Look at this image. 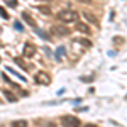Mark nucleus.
<instances>
[{
  "label": "nucleus",
  "mask_w": 127,
  "mask_h": 127,
  "mask_svg": "<svg viewBox=\"0 0 127 127\" xmlns=\"http://www.w3.org/2000/svg\"><path fill=\"white\" fill-rule=\"evenodd\" d=\"M0 15H2V17H3V19H9V14H7V12H5V10L2 9V7H0Z\"/></svg>",
  "instance_id": "16"
},
{
  "label": "nucleus",
  "mask_w": 127,
  "mask_h": 127,
  "mask_svg": "<svg viewBox=\"0 0 127 127\" xmlns=\"http://www.w3.org/2000/svg\"><path fill=\"white\" fill-rule=\"evenodd\" d=\"M39 10L42 12V14H46V15H49V14H51V9H49V7H39Z\"/></svg>",
  "instance_id": "14"
},
{
  "label": "nucleus",
  "mask_w": 127,
  "mask_h": 127,
  "mask_svg": "<svg viewBox=\"0 0 127 127\" xmlns=\"http://www.w3.org/2000/svg\"><path fill=\"white\" fill-rule=\"evenodd\" d=\"M76 29L80 32H85V34H90V27H88L87 24H76Z\"/></svg>",
  "instance_id": "8"
},
{
  "label": "nucleus",
  "mask_w": 127,
  "mask_h": 127,
  "mask_svg": "<svg viewBox=\"0 0 127 127\" xmlns=\"http://www.w3.org/2000/svg\"><path fill=\"white\" fill-rule=\"evenodd\" d=\"M63 127H80V119L73 117V115H64L61 119Z\"/></svg>",
  "instance_id": "3"
},
{
  "label": "nucleus",
  "mask_w": 127,
  "mask_h": 127,
  "mask_svg": "<svg viewBox=\"0 0 127 127\" xmlns=\"http://www.w3.org/2000/svg\"><path fill=\"white\" fill-rule=\"evenodd\" d=\"M34 31H36V32L39 34V36H41V37H42V39H46V41H49V39H51V37H49V36H48V34H46V32H42V31H39V29H37V27H34Z\"/></svg>",
  "instance_id": "12"
},
{
  "label": "nucleus",
  "mask_w": 127,
  "mask_h": 127,
  "mask_svg": "<svg viewBox=\"0 0 127 127\" xmlns=\"http://www.w3.org/2000/svg\"><path fill=\"white\" fill-rule=\"evenodd\" d=\"M51 32L54 34V36H59V37H64V36H69V27H64L63 24H56V26H53L51 27Z\"/></svg>",
  "instance_id": "2"
},
{
  "label": "nucleus",
  "mask_w": 127,
  "mask_h": 127,
  "mask_svg": "<svg viewBox=\"0 0 127 127\" xmlns=\"http://www.w3.org/2000/svg\"><path fill=\"white\" fill-rule=\"evenodd\" d=\"M81 15H83V17H85V20H88L90 24H93V26H97V24H98V19L93 15V14H92V12H83Z\"/></svg>",
  "instance_id": "6"
},
{
  "label": "nucleus",
  "mask_w": 127,
  "mask_h": 127,
  "mask_svg": "<svg viewBox=\"0 0 127 127\" xmlns=\"http://www.w3.org/2000/svg\"><path fill=\"white\" fill-rule=\"evenodd\" d=\"M76 2H81V3H90L92 0H76Z\"/></svg>",
  "instance_id": "18"
},
{
  "label": "nucleus",
  "mask_w": 127,
  "mask_h": 127,
  "mask_svg": "<svg viewBox=\"0 0 127 127\" xmlns=\"http://www.w3.org/2000/svg\"><path fill=\"white\" fill-rule=\"evenodd\" d=\"M3 95L7 97V100H9V102H15V100H17V97H15L12 92H3Z\"/></svg>",
  "instance_id": "11"
},
{
  "label": "nucleus",
  "mask_w": 127,
  "mask_h": 127,
  "mask_svg": "<svg viewBox=\"0 0 127 127\" xmlns=\"http://www.w3.org/2000/svg\"><path fill=\"white\" fill-rule=\"evenodd\" d=\"M34 54H36V46H32V44L27 42V44L24 46V56H26V58H32Z\"/></svg>",
  "instance_id": "5"
},
{
  "label": "nucleus",
  "mask_w": 127,
  "mask_h": 127,
  "mask_svg": "<svg viewBox=\"0 0 127 127\" xmlns=\"http://www.w3.org/2000/svg\"><path fill=\"white\" fill-rule=\"evenodd\" d=\"M7 3H9L10 7H15V5H17V2H15V0H9V2H7Z\"/></svg>",
  "instance_id": "17"
},
{
  "label": "nucleus",
  "mask_w": 127,
  "mask_h": 127,
  "mask_svg": "<svg viewBox=\"0 0 127 127\" xmlns=\"http://www.w3.org/2000/svg\"><path fill=\"white\" fill-rule=\"evenodd\" d=\"M64 53H66V48H64V46H59V48L56 49V58L61 59L63 56H64Z\"/></svg>",
  "instance_id": "9"
},
{
  "label": "nucleus",
  "mask_w": 127,
  "mask_h": 127,
  "mask_svg": "<svg viewBox=\"0 0 127 127\" xmlns=\"http://www.w3.org/2000/svg\"><path fill=\"white\" fill-rule=\"evenodd\" d=\"M14 27L17 31H24V27H22V22H19V20H15V24H14Z\"/></svg>",
  "instance_id": "15"
},
{
  "label": "nucleus",
  "mask_w": 127,
  "mask_h": 127,
  "mask_svg": "<svg viewBox=\"0 0 127 127\" xmlns=\"http://www.w3.org/2000/svg\"><path fill=\"white\" fill-rule=\"evenodd\" d=\"M85 127H97V126H95V124H87Z\"/></svg>",
  "instance_id": "19"
},
{
  "label": "nucleus",
  "mask_w": 127,
  "mask_h": 127,
  "mask_svg": "<svg viewBox=\"0 0 127 127\" xmlns=\"http://www.w3.org/2000/svg\"><path fill=\"white\" fill-rule=\"evenodd\" d=\"M58 20L63 24H71V22H76L78 20V14L75 10H63L58 14Z\"/></svg>",
  "instance_id": "1"
},
{
  "label": "nucleus",
  "mask_w": 127,
  "mask_h": 127,
  "mask_svg": "<svg viewBox=\"0 0 127 127\" xmlns=\"http://www.w3.org/2000/svg\"><path fill=\"white\" fill-rule=\"evenodd\" d=\"M34 80H36V83H39V85H49V83H51L49 75L44 73V71H37L36 76H34Z\"/></svg>",
  "instance_id": "4"
},
{
  "label": "nucleus",
  "mask_w": 127,
  "mask_h": 127,
  "mask_svg": "<svg viewBox=\"0 0 127 127\" xmlns=\"http://www.w3.org/2000/svg\"><path fill=\"white\" fill-rule=\"evenodd\" d=\"M27 120H15V122H12V127H27Z\"/></svg>",
  "instance_id": "10"
},
{
  "label": "nucleus",
  "mask_w": 127,
  "mask_h": 127,
  "mask_svg": "<svg viewBox=\"0 0 127 127\" xmlns=\"http://www.w3.org/2000/svg\"><path fill=\"white\" fill-rule=\"evenodd\" d=\"M22 19L26 20V22H27V24H31V26H32V27H36V22H34V19H32V17H31L29 14H27V12H24V14H22Z\"/></svg>",
  "instance_id": "7"
},
{
  "label": "nucleus",
  "mask_w": 127,
  "mask_h": 127,
  "mask_svg": "<svg viewBox=\"0 0 127 127\" xmlns=\"http://www.w3.org/2000/svg\"><path fill=\"white\" fill-rule=\"evenodd\" d=\"M7 71H9V73H12V75H15V76H17V78H19L20 81H26V78H24L22 75H19L17 71H14V69H12V68H7Z\"/></svg>",
  "instance_id": "13"
}]
</instances>
